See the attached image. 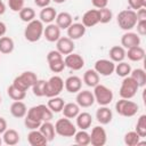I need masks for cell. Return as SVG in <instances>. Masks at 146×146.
Returning a JSON list of instances; mask_svg holds the SVG:
<instances>
[{"instance_id": "6da1fadb", "label": "cell", "mask_w": 146, "mask_h": 146, "mask_svg": "<svg viewBox=\"0 0 146 146\" xmlns=\"http://www.w3.org/2000/svg\"><path fill=\"white\" fill-rule=\"evenodd\" d=\"M54 116V113L50 111V108L43 104L36 105L31 107L24 119V124L27 129L34 130L38 129L42 122L44 121H50Z\"/></svg>"}, {"instance_id": "7a4b0ae2", "label": "cell", "mask_w": 146, "mask_h": 146, "mask_svg": "<svg viewBox=\"0 0 146 146\" xmlns=\"http://www.w3.org/2000/svg\"><path fill=\"white\" fill-rule=\"evenodd\" d=\"M43 23L40 19H33L27 23L24 30V36L29 42H36L43 35Z\"/></svg>"}, {"instance_id": "3957f363", "label": "cell", "mask_w": 146, "mask_h": 146, "mask_svg": "<svg viewBox=\"0 0 146 146\" xmlns=\"http://www.w3.org/2000/svg\"><path fill=\"white\" fill-rule=\"evenodd\" d=\"M116 22L122 30L124 31L132 30L133 27H136V24H137L136 10H132V9L121 10L116 16Z\"/></svg>"}, {"instance_id": "277c9868", "label": "cell", "mask_w": 146, "mask_h": 146, "mask_svg": "<svg viewBox=\"0 0 146 146\" xmlns=\"http://www.w3.org/2000/svg\"><path fill=\"white\" fill-rule=\"evenodd\" d=\"M115 111L121 116L131 117V116H133V115L137 114V112L139 111V106H138L137 103H135L132 100L121 98L115 104Z\"/></svg>"}, {"instance_id": "5b68a950", "label": "cell", "mask_w": 146, "mask_h": 146, "mask_svg": "<svg viewBox=\"0 0 146 146\" xmlns=\"http://www.w3.org/2000/svg\"><path fill=\"white\" fill-rule=\"evenodd\" d=\"M38 81V76L34 72L32 71H25L23 72L21 75L16 76L13 81V86H15L16 88L26 91L29 88H31L35 82Z\"/></svg>"}, {"instance_id": "8992f818", "label": "cell", "mask_w": 146, "mask_h": 146, "mask_svg": "<svg viewBox=\"0 0 146 146\" xmlns=\"http://www.w3.org/2000/svg\"><path fill=\"white\" fill-rule=\"evenodd\" d=\"M94 97H95V102H97L100 106H107L112 100H113V91L107 88L104 84H97L94 87Z\"/></svg>"}, {"instance_id": "52a82bcc", "label": "cell", "mask_w": 146, "mask_h": 146, "mask_svg": "<svg viewBox=\"0 0 146 146\" xmlns=\"http://www.w3.org/2000/svg\"><path fill=\"white\" fill-rule=\"evenodd\" d=\"M139 89V86L137 84V82L131 78V76H125L123 78V81L121 83V87H120V96L121 98H124V99H131L132 97H135V95L137 94Z\"/></svg>"}, {"instance_id": "ba28073f", "label": "cell", "mask_w": 146, "mask_h": 146, "mask_svg": "<svg viewBox=\"0 0 146 146\" xmlns=\"http://www.w3.org/2000/svg\"><path fill=\"white\" fill-rule=\"evenodd\" d=\"M64 89V81L60 76L54 75L48 81H46V89H44V96L50 98L58 96Z\"/></svg>"}, {"instance_id": "9c48e42d", "label": "cell", "mask_w": 146, "mask_h": 146, "mask_svg": "<svg viewBox=\"0 0 146 146\" xmlns=\"http://www.w3.org/2000/svg\"><path fill=\"white\" fill-rule=\"evenodd\" d=\"M55 131L57 135L62 137H73L74 133L76 132V127L71 122L70 119L63 117L58 119L55 123Z\"/></svg>"}, {"instance_id": "30bf717a", "label": "cell", "mask_w": 146, "mask_h": 146, "mask_svg": "<svg viewBox=\"0 0 146 146\" xmlns=\"http://www.w3.org/2000/svg\"><path fill=\"white\" fill-rule=\"evenodd\" d=\"M47 62L49 65V68L54 73H60L65 68V63L63 55L58 50H51L47 55Z\"/></svg>"}, {"instance_id": "8fae6325", "label": "cell", "mask_w": 146, "mask_h": 146, "mask_svg": "<svg viewBox=\"0 0 146 146\" xmlns=\"http://www.w3.org/2000/svg\"><path fill=\"white\" fill-rule=\"evenodd\" d=\"M107 141V135L103 127H95L90 133V144L92 146H104Z\"/></svg>"}, {"instance_id": "7c38bea8", "label": "cell", "mask_w": 146, "mask_h": 146, "mask_svg": "<svg viewBox=\"0 0 146 146\" xmlns=\"http://www.w3.org/2000/svg\"><path fill=\"white\" fill-rule=\"evenodd\" d=\"M114 68H115V64L111 59H98L95 63L94 70L103 76H108L114 72Z\"/></svg>"}, {"instance_id": "4fadbf2b", "label": "cell", "mask_w": 146, "mask_h": 146, "mask_svg": "<svg viewBox=\"0 0 146 146\" xmlns=\"http://www.w3.org/2000/svg\"><path fill=\"white\" fill-rule=\"evenodd\" d=\"M64 63L65 67H68L73 71H79L84 66V59L82 58V56L73 52L66 55V57L64 58Z\"/></svg>"}, {"instance_id": "5bb4252c", "label": "cell", "mask_w": 146, "mask_h": 146, "mask_svg": "<svg viewBox=\"0 0 146 146\" xmlns=\"http://www.w3.org/2000/svg\"><path fill=\"white\" fill-rule=\"evenodd\" d=\"M75 100L80 107L87 108V107H90L94 105L95 97H94V94L89 90H80V91H78Z\"/></svg>"}, {"instance_id": "9a60e30c", "label": "cell", "mask_w": 146, "mask_h": 146, "mask_svg": "<svg viewBox=\"0 0 146 146\" xmlns=\"http://www.w3.org/2000/svg\"><path fill=\"white\" fill-rule=\"evenodd\" d=\"M56 50H58L62 55H68L71 52H73L75 44L73 42L72 39H70L68 36H60L57 41H56Z\"/></svg>"}, {"instance_id": "2e32d148", "label": "cell", "mask_w": 146, "mask_h": 146, "mask_svg": "<svg viewBox=\"0 0 146 146\" xmlns=\"http://www.w3.org/2000/svg\"><path fill=\"white\" fill-rule=\"evenodd\" d=\"M121 44L123 48H127V49H129L131 47L139 46L140 44V36L135 32L127 31L121 38Z\"/></svg>"}, {"instance_id": "e0dca14e", "label": "cell", "mask_w": 146, "mask_h": 146, "mask_svg": "<svg viewBox=\"0 0 146 146\" xmlns=\"http://www.w3.org/2000/svg\"><path fill=\"white\" fill-rule=\"evenodd\" d=\"M99 23V10L98 9H89L82 16V24L86 27H92Z\"/></svg>"}, {"instance_id": "ac0fdd59", "label": "cell", "mask_w": 146, "mask_h": 146, "mask_svg": "<svg viewBox=\"0 0 146 146\" xmlns=\"http://www.w3.org/2000/svg\"><path fill=\"white\" fill-rule=\"evenodd\" d=\"M86 26L82 23H72L67 30V36L72 40H78L86 34Z\"/></svg>"}, {"instance_id": "d6986e66", "label": "cell", "mask_w": 146, "mask_h": 146, "mask_svg": "<svg viewBox=\"0 0 146 146\" xmlns=\"http://www.w3.org/2000/svg\"><path fill=\"white\" fill-rule=\"evenodd\" d=\"M43 35L46 38L47 41L49 42H56L59 38H60V29L56 25V24H48L44 29H43Z\"/></svg>"}, {"instance_id": "ffe728a7", "label": "cell", "mask_w": 146, "mask_h": 146, "mask_svg": "<svg viewBox=\"0 0 146 146\" xmlns=\"http://www.w3.org/2000/svg\"><path fill=\"white\" fill-rule=\"evenodd\" d=\"M64 87L66 89V91L71 92V94H76L78 91L81 90L82 87V80L76 76V75H71L68 76L65 82H64Z\"/></svg>"}, {"instance_id": "44dd1931", "label": "cell", "mask_w": 146, "mask_h": 146, "mask_svg": "<svg viewBox=\"0 0 146 146\" xmlns=\"http://www.w3.org/2000/svg\"><path fill=\"white\" fill-rule=\"evenodd\" d=\"M27 141L31 146H44L47 145L48 140L46 139V137L40 132V130H31L27 135Z\"/></svg>"}, {"instance_id": "7402d4cb", "label": "cell", "mask_w": 146, "mask_h": 146, "mask_svg": "<svg viewBox=\"0 0 146 146\" xmlns=\"http://www.w3.org/2000/svg\"><path fill=\"white\" fill-rule=\"evenodd\" d=\"M96 119L100 124H108L113 119V113L107 106H100L96 111Z\"/></svg>"}, {"instance_id": "603a6c76", "label": "cell", "mask_w": 146, "mask_h": 146, "mask_svg": "<svg viewBox=\"0 0 146 146\" xmlns=\"http://www.w3.org/2000/svg\"><path fill=\"white\" fill-rule=\"evenodd\" d=\"M10 113H11V115L14 117H17V119L24 117L26 115V113H27L26 105L22 100H15L10 105Z\"/></svg>"}, {"instance_id": "cb8c5ba5", "label": "cell", "mask_w": 146, "mask_h": 146, "mask_svg": "<svg viewBox=\"0 0 146 146\" xmlns=\"http://www.w3.org/2000/svg\"><path fill=\"white\" fill-rule=\"evenodd\" d=\"M125 57H128L131 62H140L145 58V50L140 46L131 47L125 52Z\"/></svg>"}, {"instance_id": "d4e9b609", "label": "cell", "mask_w": 146, "mask_h": 146, "mask_svg": "<svg viewBox=\"0 0 146 146\" xmlns=\"http://www.w3.org/2000/svg\"><path fill=\"white\" fill-rule=\"evenodd\" d=\"M55 21H56V25L60 30H66L73 23V19H72L71 14L70 13H66V11H62V13L57 14Z\"/></svg>"}, {"instance_id": "484cf974", "label": "cell", "mask_w": 146, "mask_h": 146, "mask_svg": "<svg viewBox=\"0 0 146 146\" xmlns=\"http://www.w3.org/2000/svg\"><path fill=\"white\" fill-rule=\"evenodd\" d=\"M92 123V116L88 112H82L76 115V127L81 130H87Z\"/></svg>"}, {"instance_id": "4316f807", "label": "cell", "mask_w": 146, "mask_h": 146, "mask_svg": "<svg viewBox=\"0 0 146 146\" xmlns=\"http://www.w3.org/2000/svg\"><path fill=\"white\" fill-rule=\"evenodd\" d=\"M39 130H40V132L46 137V139H47L48 141L54 140L55 135H56V131H55V125H54L50 121H44V122H42L41 125L39 127Z\"/></svg>"}, {"instance_id": "83f0119b", "label": "cell", "mask_w": 146, "mask_h": 146, "mask_svg": "<svg viewBox=\"0 0 146 146\" xmlns=\"http://www.w3.org/2000/svg\"><path fill=\"white\" fill-rule=\"evenodd\" d=\"M56 16H57L56 9L52 8V7H49V6L42 8L41 11H40V15H39L40 21H41L42 23H47V24L52 23V22L55 21Z\"/></svg>"}, {"instance_id": "f1b7e54d", "label": "cell", "mask_w": 146, "mask_h": 146, "mask_svg": "<svg viewBox=\"0 0 146 146\" xmlns=\"http://www.w3.org/2000/svg\"><path fill=\"white\" fill-rule=\"evenodd\" d=\"M2 139H3V143L6 145L14 146V145H17L19 143V133L15 129H7L3 132Z\"/></svg>"}, {"instance_id": "f546056e", "label": "cell", "mask_w": 146, "mask_h": 146, "mask_svg": "<svg viewBox=\"0 0 146 146\" xmlns=\"http://www.w3.org/2000/svg\"><path fill=\"white\" fill-rule=\"evenodd\" d=\"M108 55H110V58H111L112 62L119 63V62H122L125 58V50L122 46H113L110 49Z\"/></svg>"}, {"instance_id": "4dcf8cb0", "label": "cell", "mask_w": 146, "mask_h": 146, "mask_svg": "<svg viewBox=\"0 0 146 146\" xmlns=\"http://www.w3.org/2000/svg\"><path fill=\"white\" fill-rule=\"evenodd\" d=\"M62 112L65 117L73 119V117H76V115L80 113V106L76 103H66L64 104Z\"/></svg>"}, {"instance_id": "1f68e13d", "label": "cell", "mask_w": 146, "mask_h": 146, "mask_svg": "<svg viewBox=\"0 0 146 146\" xmlns=\"http://www.w3.org/2000/svg\"><path fill=\"white\" fill-rule=\"evenodd\" d=\"M83 82L88 87H95L99 83V74L95 70H87L83 74Z\"/></svg>"}, {"instance_id": "d6a6232c", "label": "cell", "mask_w": 146, "mask_h": 146, "mask_svg": "<svg viewBox=\"0 0 146 146\" xmlns=\"http://www.w3.org/2000/svg\"><path fill=\"white\" fill-rule=\"evenodd\" d=\"M64 104L65 103H64V99L63 98H60L58 96H55V97H50L49 98L47 106L50 108V111L52 113H58V112H62Z\"/></svg>"}, {"instance_id": "836d02e7", "label": "cell", "mask_w": 146, "mask_h": 146, "mask_svg": "<svg viewBox=\"0 0 146 146\" xmlns=\"http://www.w3.org/2000/svg\"><path fill=\"white\" fill-rule=\"evenodd\" d=\"M15 43L14 40L9 36H1L0 38V52L1 54H10L14 50Z\"/></svg>"}, {"instance_id": "e575fe53", "label": "cell", "mask_w": 146, "mask_h": 146, "mask_svg": "<svg viewBox=\"0 0 146 146\" xmlns=\"http://www.w3.org/2000/svg\"><path fill=\"white\" fill-rule=\"evenodd\" d=\"M136 82L137 84L140 87H144L146 84V73L143 68H135V70H131L130 74H129Z\"/></svg>"}, {"instance_id": "d590c367", "label": "cell", "mask_w": 146, "mask_h": 146, "mask_svg": "<svg viewBox=\"0 0 146 146\" xmlns=\"http://www.w3.org/2000/svg\"><path fill=\"white\" fill-rule=\"evenodd\" d=\"M73 137H74L75 144H78L80 146H87V145L90 144V135L86 130L76 131Z\"/></svg>"}, {"instance_id": "8d00e7d4", "label": "cell", "mask_w": 146, "mask_h": 146, "mask_svg": "<svg viewBox=\"0 0 146 146\" xmlns=\"http://www.w3.org/2000/svg\"><path fill=\"white\" fill-rule=\"evenodd\" d=\"M7 94L8 96L13 99V100H23L26 96V91H23L18 88H16L15 86H9L7 89Z\"/></svg>"}, {"instance_id": "74e56055", "label": "cell", "mask_w": 146, "mask_h": 146, "mask_svg": "<svg viewBox=\"0 0 146 146\" xmlns=\"http://www.w3.org/2000/svg\"><path fill=\"white\" fill-rule=\"evenodd\" d=\"M18 14H19V18H21L23 22H25V23H29V22L33 21L34 17H35V11H34V9L31 8V7H23V8L18 11Z\"/></svg>"}, {"instance_id": "f35d334b", "label": "cell", "mask_w": 146, "mask_h": 146, "mask_svg": "<svg viewBox=\"0 0 146 146\" xmlns=\"http://www.w3.org/2000/svg\"><path fill=\"white\" fill-rule=\"evenodd\" d=\"M114 71H115V73H116L119 76L125 78V76H128V75L130 74V72H131V66H130V64H128V63H125V62L122 60V62H119V64L115 65Z\"/></svg>"}, {"instance_id": "ab89813d", "label": "cell", "mask_w": 146, "mask_h": 146, "mask_svg": "<svg viewBox=\"0 0 146 146\" xmlns=\"http://www.w3.org/2000/svg\"><path fill=\"white\" fill-rule=\"evenodd\" d=\"M140 136L136 131H129L124 135V144L128 146H136L140 143Z\"/></svg>"}, {"instance_id": "60d3db41", "label": "cell", "mask_w": 146, "mask_h": 146, "mask_svg": "<svg viewBox=\"0 0 146 146\" xmlns=\"http://www.w3.org/2000/svg\"><path fill=\"white\" fill-rule=\"evenodd\" d=\"M33 94L36 97H43L44 96V89H46V80H39L31 87Z\"/></svg>"}, {"instance_id": "b9f144b4", "label": "cell", "mask_w": 146, "mask_h": 146, "mask_svg": "<svg viewBox=\"0 0 146 146\" xmlns=\"http://www.w3.org/2000/svg\"><path fill=\"white\" fill-rule=\"evenodd\" d=\"M141 138H144L146 136V115L143 114L139 116L137 124H136V130H135Z\"/></svg>"}, {"instance_id": "7bdbcfd3", "label": "cell", "mask_w": 146, "mask_h": 146, "mask_svg": "<svg viewBox=\"0 0 146 146\" xmlns=\"http://www.w3.org/2000/svg\"><path fill=\"white\" fill-rule=\"evenodd\" d=\"M98 10H99V23L106 24V23L112 21L113 14H112L111 9H108L107 7H104V8H100Z\"/></svg>"}, {"instance_id": "ee69618b", "label": "cell", "mask_w": 146, "mask_h": 146, "mask_svg": "<svg viewBox=\"0 0 146 146\" xmlns=\"http://www.w3.org/2000/svg\"><path fill=\"white\" fill-rule=\"evenodd\" d=\"M24 2H25V0H8L9 8L13 11H17V13L24 7Z\"/></svg>"}, {"instance_id": "f6af8a7d", "label": "cell", "mask_w": 146, "mask_h": 146, "mask_svg": "<svg viewBox=\"0 0 146 146\" xmlns=\"http://www.w3.org/2000/svg\"><path fill=\"white\" fill-rule=\"evenodd\" d=\"M128 3L132 10L146 8V0H128Z\"/></svg>"}, {"instance_id": "bcb514c9", "label": "cell", "mask_w": 146, "mask_h": 146, "mask_svg": "<svg viewBox=\"0 0 146 146\" xmlns=\"http://www.w3.org/2000/svg\"><path fill=\"white\" fill-rule=\"evenodd\" d=\"M136 29H137V34L138 35H145L146 34V19H143V21H137V24H136Z\"/></svg>"}, {"instance_id": "7dc6e473", "label": "cell", "mask_w": 146, "mask_h": 146, "mask_svg": "<svg viewBox=\"0 0 146 146\" xmlns=\"http://www.w3.org/2000/svg\"><path fill=\"white\" fill-rule=\"evenodd\" d=\"M92 2V6L97 9H100V8H104L107 6L108 3V0H91Z\"/></svg>"}, {"instance_id": "c3c4849f", "label": "cell", "mask_w": 146, "mask_h": 146, "mask_svg": "<svg viewBox=\"0 0 146 146\" xmlns=\"http://www.w3.org/2000/svg\"><path fill=\"white\" fill-rule=\"evenodd\" d=\"M137 15V21H143L146 19V8H140L136 11Z\"/></svg>"}, {"instance_id": "681fc988", "label": "cell", "mask_w": 146, "mask_h": 146, "mask_svg": "<svg viewBox=\"0 0 146 146\" xmlns=\"http://www.w3.org/2000/svg\"><path fill=\"white\" fill-rule=\"evenodd\" d=\"M51 0H34V3L40 7V8H44V7H48L49 3H50Z\"/></svg>"}, {"instance_id": "f907efd6", "label": "cell", "mask_w": 146, "mask_h": 146, "mask_svg": "<svg viewBox=\"0 0 146 146\" xmlns=\"http://www.w3.org/2000/svg\"><path fill=\"white\" fill-rule=\"evenodd\" d=\"M7 130V121L0 116V135L3 133Z\"/></svg>"}, {"instance_id": "816d5d0a", "label": "cell", "mask_w": 146, "mask_h": 146, "mask_svg": "<svg viewBox=\"0 0 146 146\" xmlns=\"http://www.w3.org/2000/svg\"><path fill=\"white\" fill-rule=\"evenodd\" d=\"M6 32H7V26H6V24H5L3 22H0V38L3 36V35L6 34Z\"/></svg>"}, {"instance_id": "f5cc1de1", "label": "cell", "mask_w": 146, "mask_h": 146, "mask_svg": "<svg viewBox=\"0 0 146 146\" xmlns=\"http://www.w3.org/2000/svg\"><path fill=\"white\" fill-rule=\"evenodd\" d=\"M6 11V5L3 3L2 0H0V15H2Z\"/></svg>"}, {"instance_id": "db71d44e", "label": "cell", "mask_w": 146, "mask_h": 146, "mask_svg": "<svg viewBox=\"0 0 146 146\" xmlns=\"http://www.w3.org/2000/svg\"><path fill=\"white\" fill-rule=\"evenodd\" d=\"M51 1H54V2H56V3H63V2H65L66 0H51Z\"/></svg>"}, {"instance_id": "11a10c76", "label": "cell", "mask_w": 146, "mask_h": 146, "mask_svg": "<svg viewBox=\"0 0 146 146\" xmlns=\"http://www.w3.org/2000/svg\"><path fill=\"white\" fill-rule=\"evenodd\" d=\"M2 144V139H1V137H0V145Z\"/></svg>"}, {"instance_id": "9f6ffc18", "label": "cell", "mask_w": 146, "mask_h": 146, "mask_svg": "<svg viewBox=\"0 0 146 146\" xmlns=\"http://www.w3.org/2000/svg\"><path fill=\"white\" fill-rule=\"evenodd\" d=\"M0 104H1V97H0Z\"/></svg>"}, {"instance_id": "6f0895ef", "label": "cell", "mask_w": 146, "mask_h": 146, "mask_svg": "<svg viewBox=\"0 0 146 146\" xmlns=\"http://www.w3.org/2000/svg\"><path fill=\"white\" fill-rule=\"evenodd\" d=\"M0 54H1V52H0Z\"/></svg>"}]
</instances>
